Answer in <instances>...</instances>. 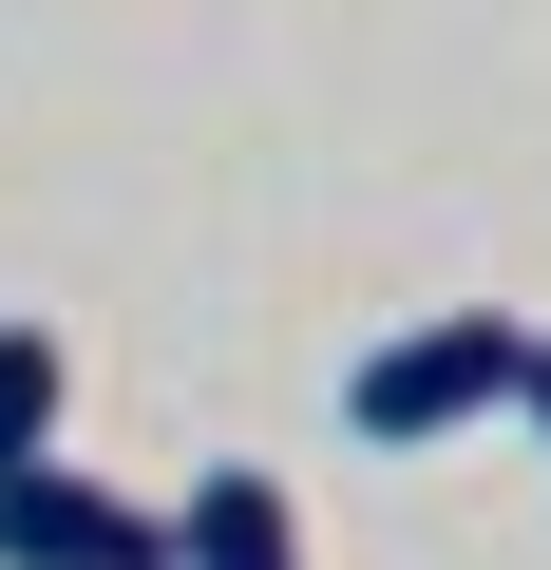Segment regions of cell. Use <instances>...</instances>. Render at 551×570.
<instances>
[{
    "label": "cell",
    "mask_w": 551,
    "mask_h": 570,
    "mask_svg": "<svg viewBox=\"0 0 551 570\" xmlns=\"http://www.w3.org/2000/svg\"><path fill=\"white\" fill-rule=\"evenodd\" d=\"M513 362H532V324H513V305H437V324H400V343H362V381H343V419H362L381 456H437V438H475V419H513Z\"/></svg>",
    "instance_id": "1"
},
{
    "label": "cell",
    "mask_w": 551,
    "mask_h": 570,
    "mask_svg": "<svg viewBox=\"0 0 551 570\" xmlns=\"http://www.w3.org/2000/svg\"><path fill=\"white\" fill-rule=\"evenodd\" d=\"M0 570H171V513L152 494H115V475H77L58 438L0 475Z\"/></svg>",
    "instance_id": "2"
},
{
    "label": "cell",
    "mask_w": 551,
    "mask_h": 570,
    "mask_svg": "<svg viewBox=\"0 0 551 570\" xmlns=\"http://www.w3.org/2000/svg\"><path fill=\"white\" fill-rule=\"evenodd\" d=\"M171 570H305V513H286V475H190V513H171Z\"/></svg>",
    "instance_id": "3"
},
{
    "label": "cell",
    "mask_w": 551,
    "mask_h": 570,
    "mask_svg": "<svg viewBox=\"0 0 551 570\" xmlns=\"http://www.w3.org/2000/svg\"><path fill=\"white\" fill-rule=\"evenodd\" d=\"M58 400H77V362H58V324H0V475H20V456L58 438Z\"/></svg>",
    "instance_id": "4"
},
{
    "label": "cell",
    "mask_w": 551,
    "mask_h": 570,
    "mask_svg": "<svg viewBox=\"0 0 551 570\" xmlns=\"http://www.w3.org/2000/svg\"><path fill=\"white\" fill-rule=\"evenodd\" d=\"M513 419H532V438H551V324H532V362H513Z\"/></svg>",
    "instance_id": "5"
}]
</instances>
